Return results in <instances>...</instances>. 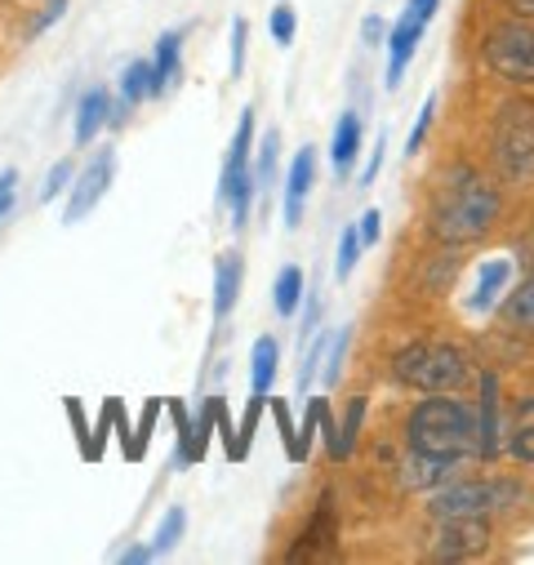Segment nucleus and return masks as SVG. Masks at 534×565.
<instances>
[{
	"label": "nucleus",
	"instance_id": "nucleus-1",
	"mask_svg": "<svg viewBox=\"0 0 534 565\" xmlns=\"http://www.w3.org/2000/svg\"><path fill=\"white\" fill-rule=\"evenodd\" d=\"M499 210H503L499 188L481 170L455 166V170H446L441 188L432 192L428 223H432L437 241H446V245H472V241H481L499 223Z\"/></svg>",
	"mask_w": 534,
	"mask_h": 565
},
{
	"label": "nucleus",
	"instance_id": "nucleus-2",
	"mask_svg": "<svg viewBox=\"0 0 534 565\" xmlns=\"http://www.w3.org/2000/svg\"><path fill=\"white\" fill-rule=\"evenodd\" d=\"M406 441H410V450L441 455V459H472V455H485L477 405H463V401H455V396H446V392H432L428 401H419V405L410 409Z\"/></svg>",
	"mask_w": 534,
	"mask_h": 565
},
{
	"label": "nucleus",
	"instance_id": "nucleus-3",
	"mask_svg": "<svg viewBox=\"0 0 534 565\" xmlns=\"http://www.w3.org/2000/svg\"><path fill=\"white\" fill-rule=\"evenodd\" d=\"M392 374L396 383L419 387V392H459L472 379V356L459 343L419 339L392 356Z\"/></svg>",
	"mask_w": 534,
	"mask_h": 565
},
{
	"label": "nucleus",
	"instance_id": "nucleus-4",
	"mask_svg": "<svg viewBox=\"0 0 534 565\" xmlns=\"http://www.w3.org/2000/svg\"><path fill=\"white\" fill-rule=\"evenodd\" d=\"M494 161L503 179L530 183L534 179V103L512 98L494 116Z\"/></svg>",
	"mask_w": 534,
	"mask_h": 565
},
{
	"label": "nucleus",
	"instance_id": "nucleus-5",
	"mask_svg": "<svg viewBox=\"0 0 534 565\" xmlns=\"http://www.w3.org/2000/svg\"><path fill=\"white\" fill-rule=\"evenodd\" d=\"M521 499V486L516 481H499V477H481V481H455V486H441L428 503V512L437 521H455V516H490V512H503Z\"/></svg>",
	"mask_w": 534,
	"mask_h": 565
},
{
	"label": "nucleus",
	"instance_id": "nucleus-6",
	"mask_svg": "<svg viewBox=\"0 0 534 565\" xmlns=\"http://www.w3.org/2000/svg\"><path fill=\"white\" fill-rule=\"evenodd\" d=\"M481 58H485V67H490L499 81L534 85V23H525V19L499 23V28L485 36Z\"/></svg>",
	"mask_w": 534,
	"mask_h": 565
},
{
	"label": "nucleus",
	"instance_id": "nucleus-7",
	"mask_svg": "<svg viewBox=\"0 0 534 565\" xmlns=\"http://www.w3.org/2000/svg\"><path fill=\"white\" fill-rule=\"evenodd\" d=\"M254 143V107H245L241 111V125H236V138H232V152H227V161H223V201L232 205V223L241 227L245 223V214H249V196H254V166H249V148Z\"/></svg>",
	"mask_w": 534,
	"mask_h": 565
},
{
	"label": "nucleus",
	"instance_id": "nucleus-8",
	"mask_svg": "<svg viewBox=\"0 0 534 565\" xmlns=\"http://www.w3.org/2000/svg\"><path fill=\"white\" fill-rule=\"evenodd\" d=\"M111 174H116V157H111V148H103L81 174H76V183H72V201H67V214H63V223L67 227H76L103 196H107V188H111Z\"/></svg>",
	"mask_w": 534,
	"mask_h": 565
},
{
	"label": "nucleus",
	"instance_id": "nucleus-9",
	"mask_svg": "<svg viewBox=\"0 0 534 565\" xmlns=\"http://www.w3.org/2000/svg\"><path fill=\"white\" fill-rule=\"evenodd\" d=\"M485 521L481 516H455V521H441L437 530V543H432V556L441 561H459V556H472V552H485Z\"/></svg>",
	"mask_w": 534,
	"mask_h": 565
},
{
	"label": "nucleus",
	"instance_id": "nucleus-10",
	"mask_svg": "<svg viewBox=\"0 0 534 565\" xmlns=\"http://www.w3.org/2000/svg\"><path fill=\"white\" fill-rule=\"evenodd\" d=\"M424 28L428 23H419L410 10L400 14V23L392 28V36H387V85L396 89L400 85V76H406V67H410V58H415V50H419V36H424Z\"/></svg>",
	"mask_w": 534,
	"mask_h": 565
},
{
	"label": "nucleus",
	"instance_id": "nucleus-11",
	"mask_svg": "<svg viewBox=\"0 0 534 565\" xmlns=\"http://www.w3.org/2000/svg\"><path fill=\"white\" fill-rule=\"evenodd\" d=\"M312 179H317V152L303 148L290 161V174H286V227H299L303 223V201L312 192Z\"/></svg>",
	"mask_w": 534,
	"mask_h": 565
},
{
	"label": "nucleus",
	"instance_id": "nucleus-12",
	"mask_svg": "<svg viewBox=\"0 0 534 565\" xmlns=\"http://www.w3.org/2000/svg\"><path fill=\"white\" fill-rule=\"evenodd\" d=\"M330 539H339V521H334V499L330 494H321V503H317V512H312V521H308V530L299 534V543L290 547V556L286 561H303V556H317Z\"/></svg>",
	"mask_w": 534,
	"mask_h": 565
},
{
	"label": "nucleus",
	"instance_id": "nucleus-13",
	"mask_svg": "<svg viewBox=\"0 0 534 565\" xmlns=\"http://www.w3.org/2000/svg\"><path fill=\"white\" fill-rule=\"evenodd\" d=\"M459 459H441V455H424V450H410L406 468H400V486L410 490H432V486H446V477L455 472Z\"/></svg>",
	"mask_w": 534,
	"mask_h": 565
},
{
	"label": "nucleus",
	"instance_id": "nucleus-14",
	"mask_svg": "<svg viewBox=\"0 0 534 565\" xmlns=\"http://www.w3.org/2000/svg\"><path fill=\"white\" fill-rule=\"evenodd\" d=\"M107 120H111V98H107V89L94 85V89L81 98V107H76V148H89Z\"/></svg>",
	"mask_w": 534,
	"mask_h": 565
},
{
	"label": "nucleus",
	"instance_id": "nucleus-15",
	"mask_svg": "<svg viewBox=\"0 0 534 565\" xmlns=\"http://www.w3.org/2000/svg\"><path fill=\"white\" fill-rule=\"evenodd\" d=\"M277 356H281V348H277L273 334H263V339L254 343V356H249V383H254L258 396H273V383H277Z\"/></svg>",
	"mask_w": 534,
	"mask_h": 565
},
{
	"label": "nucleus",
	"instance_id": "nucleus-16",
	"mask_svg": "<svg viewBox=\"0 0 534 565\" xmlns=\"http://www.w3.org/2000/svg\"><path fill=\"white\" fill-rule=\"evenodd\" d=\"M361 152V116L356 111H343L339 125H334V138H330V161L334 170H348Z\"/></svg>",
	"mask_w": 534,
	"mask_h": 565
},
{
	"label": "nucleus",
	"instance_id": "nucleus-17",
	"mask_svg": "<svg viewBox=\"0 0 534 565\" xmlns=\"http://www.w3.org/2000/svg\"><path fill=\"white\" fill-rule=\"evenodd\" d=\"M179 50H183V36L179 32H165L157 41V58H152V85H157V94H165V89L179 85Z\"/></svg>",
	"mask_w": 534,
	"mask_h": 565
},
{
	"label": "nucleus",
	"instance_id": "nucleus-18",
	"mask_svg": "<svg viewBox=\"0 0 534 565\" xmlns=\"http://www.w3.org/2000/svg\"><path fill=\"white\" fill-rule=\"evenodd\" d=\"M508 276H512V263H508V258H490V263L481 267V276H477V290H472L468 308H472V312H485V308L499 299V290L508 286Z\"/></svg>",
	"mask_w": 534,
	"mask_h": 565
},
{
	"label": "nucleus",
	"instance_id": "nucleus-19",
	"mask_svg": "<svg viewBox=\"0 0 534 565\" xmlns=\"http://www.w3.org/2000/svg\"><path fill=\"white\" fill-rule=\"evenodd\" d=\"M503 321L516 330H534V267L521 276V286L503 299Z\"/></svg>",
	"mask_w": 534,
	"mask_h": 565
},
{
	"label": "nucleus",
	"instance_id": "nucleus-20",
	"mask_svg": "<svg viewBox=\"0 0 534 565\" xmlns=\"http://www.w3.org/2000/svg\"><path fill=\"white\" fill-rule=\"evenodd\" d=\"M236 295H241V258L232 254L218 263V276H214V321H223L232 312Z\"/></svg>",
	"mask_w": 534,
	"mask_h": 565
},
{
	"label": "nucleus",
	"instance_id": "nucleus-21",
	"mask_svg": "<svg viewBox=\"0 0 534 565\" xmlns=\"http://www.w3.org/2000/svg\"><path fill=\"white\" fill-rule=\"evenodd\" d=\"M508 446H512L516 459L534 463V396L516 405V414H512V441Z\"/></svg>",
	"mask_w": 534,
	"mask_h": 565
},
{
	"label": "nucleus",
	"instance_id": "nucleus-22",
	"mask_svg": "<svg viewBox=\"0 0 534 565\" xmlns=\"http://www.w3.org/2000/svg\"><path fill=\"white\" fill-rule=\"evenodd\" d=\"M120 98L134 107L143 98H157V85H152V63H129L125 76H120Z\"/></svg>",
	"mask_w": 534,
	"mask_h": 565
},
{
	"label": "nucleus",
	"instance_id": "nucleus-23",
	"mask_svg": "<svg viewBox=\"0 0 534 565\" xmlns=\"http://www.w3.org/2000/svg\"><path fill=\"white\" fill-rule=\"evenodd\" d=\"M361 418H365V396H352L348 414H343V428H339V441H334V459H352L356 450V437H361Z\"/></svg>",
	"mask_w": 534,
	"mask_h": 565
},
{
	"label": "nucleus",
	"instance_id": "nucleus-24",
	"mask_svg": "<svg viewBox=\"0 0 534 565\" xmlns=\"http://www.w3.org/2000/svg\"><path fill=\"white\" fill-rule=\"evenodd\" d=\"M277 312L281 317H295L299 312V303H303V271L299 267H281V276H277Z\"/></svg>",
	"mask_w": 534,
	"mask_h": 565
},
{
	"label": "nucleus",
	"instance_id": "nucleus-25",
	"mask_svg": "<svg viewBox=\"0 0 534 565\" xmlns=\"http://www.w3.org/2000/svg\"><path fill=\"white\" fill-rule=\"evenodd\" d=\"M157 418H161V401H148V409H143V418H139V428L129 433V441H125V455L139 463L143 455H148V446H152V433H157Z\"/></svg>",
	"mask_w": 534,
	"mask_h": 565
},
{
	"label": "nucleus",
	"instance_id": "nucleus-26",
	"mask_svg": "<svg viewBox=\"0 0 534 565\" xmlns=\"http://www.w3.org/2000/svg\"><path fill=\"white\" fill-rule=\"evenodd\" d=\"M170 418H174V437H179V463H201L196 459V428L188 418V405L183 401H170Z\"/></svg>",
	"mask_w": 534,
	"mask_h": 565
},
{
	"label": "nucleus",
	"instance_id": "nucleus-27",
	"mask_svg": "<svg viewBox=\"0 0 534 565\" xmlns=\"http://www.w3.org/2000/svg\"><path fill=\"white\" fill-rule=\"evenodd\" d=\"M273 418H277L286 459H290V463H303V446H299V428H295V418H290V405H286V401H273Z\"/></svg>",
	"mask_w": 534,
	"mask_h": 565
},
{
	"label": "nucleus",
	"instance_id": "nucleus-28",
	"mask_svg": "<svg viewBox=\"0 0 534 565\" xmlns=\"http://www.w3.org/2000/svg\"><path fill=\"white\" fill-rule=\"evenodd\" d=\"M258 414H263V396L254 392L249 405H245V418H241V433H236V463L249 459V446H254V433H258Z\"/></svg>",
	"mask_w": 534,
	"mask_h": 565
},
{
	"label": "nucleus",
	"instance_id": "nucleus-29",
	"mask_svg": "<svg viewBox=\"0 0 534 565\" xmlns=\"http://www.w3.org/2000/svg\"><path fill=\"white\" fill-rule=\"evenodd\" d=\"M183 525H188V512H183V508H170L165 521H161V530H157V539H152V552H157V556L170 552V547L183 539Z\"/></svg>",
	"mask_w": 534,
	"mask_h": 565
},
{
	"label": "nucleus",
	"instance_id": "nucleus-30",
	"mask_svg": "<svg viewBox=\"0 0 534 565\" xmlns=\"http://www.w3.org/2000/svg\"><path fill=\"white\" fill-rule=\"evenodd\" d=\"M361 232L356 227H348L343 236H339V258H334V276L343 280V276H352V267H356V258H361Z\"/></svg>",
	"mask_w": 534,
	"mask_h": 565
},
{
	"label": "nucleus",
	"instance_id": "nucleus-31",
	"mask_svg": "<svg viewBox=\"0 0 534 565\" xmlns=\"http://www.w3.org/2000/svg\"><path fill=\"white\" fill-rule=\"evenodd\" d=\"M330 339H334V334H321V339H317V343L308 348V356H303V365H299V392H308V387H312V379H317V370L325 365Z\"/></svg>",
	"mask_w": 534,
	"mask_h": 565
},
{
	"label": "nucleus",
	"instance_id": "nucleus-32",
	"mask_svg": "<svg viewBox=\"0 0 534 565\" xmlns=\"http://www.w3.org/2000/svg\"><path fill=\"white\" fill-rule=\"evenodd\" d=\"M277 148H281V138H277V129L263 138V148H258V166H254V183L263 188V183H273V174H277Z\"/></svg>",
	"mask_w": 534,
	"mask_h": 565
},
{
	"label": "nucleus",
	"instance_id": "nucleus-33",
	"mask_svg": "<svg viewBox=\"0 0 534 565\" xmlns=\"http://www.w3.org/2000/svg\"><path fill=\"white\" fill-rule=\"evenodd\" d=\"M295 28H299L295 10H290V6H277V10H273V41H277V45H290V41H295Z\"/></svg>",
	"mask_w": 534,
	"mask_h": 565
},
{
	"label": "nucleus",
	"instance_id": "nucleus-34",
	"mask_svg": "<svg viewBox=\"0 0 534 565\" xmlns=\"http://www.w3.org/2000/svg\"><path fill=\"white\" fill-rule=\"evenodd\" d=\"M67 418H72V433H76V441H81V455L89 459V423H85V409H81L76 396H67Z\"/></svg>",
	"mask_w": 534,
	"mask_h": 565
},
{
	"label": "nucleus",
	"instance_id": "nucleus-35",
	"mask_svg": "<svg viewBox=\"0 0 534 565\" xmlns=\"http://www.w3.org/2000/svg\"><path fill=\"white\" fill-rule=\"evenodd\" d=\"M432 111H437V98H428V103L419 107V120H415V129H410V148H406V152H419V148H424V138H428V129H432Z\"/></svg>",
	"mask_w": 534,
	"mask_h": 565
},
{
	"label": "nucleus",
	"instance_id": "nucleus-36",
	"mask_svg": "<svg viewBox=\"0 0 534 565\" xmlns=\"http://www.w3.org/2000/svg\"><path fill=\"white\" fill-rule=\"evenodd\" d=\"M321 418H325V401H312V405H308V418H303V437H299L303 459H308V450H312V437H317V428H321Z\"/></svg>",
	"mask_w": 534,
	"mask_h": 565
},
{
	"label": "nucleus",
	"instance_id": "nucleus-37",
	"mask_svg": "<svg viewBox=\"0 0 534 565\" xmlns=\"http://www.w3.org/2000/svg\"><path fill=\"white\" fill-rule=\"evenodd\" d=\"M245 36H249V23L236 19V23H232V76L245 72Z\"/></svg>",
	"mask_w": 534,
	"mask_h": 565
},
{
	"label": "nucleus",
	"instance_id": "nucleus-38",
	"mask_svg": "<svg viewBox=\"0 0 534 565\" xmlns=\"http://www.w3.org/2000/svg\"><path fill=\"white\" fill-rule=\"evenodd\" d=\"M343 352H348V330L330 339V352H325V383H339V365H343Z\"/></svg>",
	"mask_w": 534,
	"mask_h": 565
},
{
	"label": "nucleus",
	"instance_id": "nucleus-39",
	"mask_svg": "<svg viewBox=\"0 0 534 565\" xmlns=\"http://www.w3.org/2000/svg\"><path fill=\"white\" fill-rule=\"evenodd\" d=\"M19 201V170H0V218H6Z\"/></svg>",
	"mask_w": 534,
	"mask_h": 565
},
{
	"label": "nucleus",
	"instance_id": "nucleus-40",
	"mask_svg": "<svg viewBox=\"0 0 534 565\" xmlns=\"http://www.w3.org/2000/svg\"><path fill=\"white\" fill-rule=\"evenodd\" d=\"M67 179H72V161H58V166L50 170V179H45V192H41V196H45V201H54V196L67 188Z\"/></svg>",
	"mask_w": 534,
	"mask_h": 565
},
{
	"label": "nucleus",
	"instance_id": "nucleus-41",
	"mask_svg": "<svg viewBox=\"0 0 534 565\" xmlns=\"http://www.w3.org/2000/svg\"><path fill=\"white\" fill-rule=\"evenodd\" d=\"M356 232H361V245H374V241L383 236V214H378V210H365Z\"/></svg>",
	"mask_w": 534,
	"mask_h": 565
},
{
	"label": "nucleus",
	"instance_id": "nucleus-42",
	"mask_svg": "<svg viewBox=\"0 0 534 565\" xmlns=\"http://www.w3.org/2000/svg\"><path fill=\"white\" fill-rule=\"evenodd\" d=\"M63 14H67V0H50V6H45V14H41V19H36V28H32V36H41L45 28H54Z\"/></svg>",
	"mask_w": 534,
	"mask_h": 565
},
{
	"label": "nucleus",
	"instance_id": "nucleus-43",
	"mask_svg": "<svg viewBox=\"0 0 534 565\" xmlns=\"http://www.w3.org/2000/svg\"><path fill=\"white\" fill-rule=\"evenodd\" d=\"M361 32H365V41H370V45H383V41H387V28H383V19H378V14H370V19L361 23Z\"/></svg>",
	"mask_w": 534,
	"mask_h": 565
},
{
	"label": "nucleus",
	"instance_id": "nucleus-44",
	"mask_svg": "<svg viewBox=\"0 0 534 565\" xmlns=\"http://www.w3.org/2000/svg\"><path fill=\"white\" fill-rule=\"evenodd\" d=\"M437 6H441V0H410V14H415L419 23H428V19L437 14Z\"/></svg>",
	"mask_w": 534,
	"mask_h": 565
},
{
	"label": "nucleus",
	"instance_id": "nucleus-45",
	"mask_svg": "<svg viewBox=\"0 0 534 565\" xmlns=\"http://www.w3.org/2000/svg\"><path fill=\"white\" fill-rule=\"evenodd\" d=\"M152 556H157V552H152V543H148V547H125V552H120V561H129V565L152 561Z\"/></svg>",
	"mask_w": 534,
	"mask_h": 565
},
{
	"label": "nucleus",
	"instance_id": "nucleus-46",
	"mask_svg": "<svg viewBox=\"0 0 534 565\" xmlns=\"http://www.w3.org/2000/svg\"><path fill=\"white\" fill-rule=\"evenodd\" d=\"M378 166H383V143H374V157H370V166H365L361 183H374V179H378Z\"/></svg>",
	"mask_w": 534,
	"mask_h": 565
},
{
	"label": "nucleus",
	"instance_id": "nucleus-47",
	"mask_svg": "<svg viewBox=\"0 0 534 565\" xmlns=\"http://www.w3.org/2000/svg\"><path fill=\"white\" fill-rule=\"evenodd\" d=\"M516 19H534V0H508Z\"/></svg>",
	"mask_w": 534,
	"mask_h": 565
}]
</instances>
